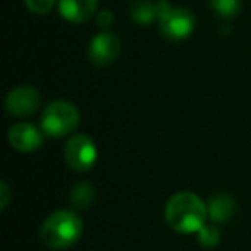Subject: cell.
Returning <instances> with one entry per match:
<instances>
[{
    "mask_svg": "<svg viewBox=\"0 0 251 251\" xmlns=\"http://www.w3.org/2000/svg\"><path fill=\"white\" fill-rule=\"evenodd\" d=\"M206 215H208V206L198 195L191 191L172 195L164 210L167 226L179 234L198 232L205 226Z\"/></svg>",
    "mask_w": 251,
    "mask_h": 251,
    "instance_id": "obj_1",
    "label": "cell"
},
{
    "mask_svg": "<svg viewBox=\"0 0 251 251\" xmlns=\"http://www.w3.org/2000/svg\"><path fill=\"white\" fill-rule=\"evenodd\" d=\"M83 220L76 212L55 210L43 220L40 227V239L52 250H67L74 246L83 236Z\"/></svg>",
    "mask_w": 251,
    "mask_h": 251,
    "instance_id": "obj_2",
    "label": "cell"
},
{
    "mask_svg": "<svg viewBox=\"0 0 251 251\" xmlns=\"http://www.w3.org/2000/svg\"><path fill=\"white\" fill-rule=\"evenodd\" d=\"M157 23L165 38L182 42L195 31L196 18L189 9L172 5L169 0H157Z\"/></svg>",
    "mask_w": 251,
    "mask_h": 251,
    "instance_id": "obj_3",
    "label": "cell"
},
{
    "mask_svg": "<svg viewBox=\"0 0 251 251\" xmlns=\"http://www.w3.org/2000/svg\"><path fill=\"white\" fill-rule=\"evenodd\" d=\"M79 124V110L67 100H55L42 114V131L52 138L71 134Z\"/></svg>",
    "mask_w": 251,
    "mask_h": 251,
    "instance_id": "obj_4",
    "label": "cell"
},
{
    "mask_svg": "<svg viewBox=\"0 0 251 251\" xmlns=\"http://www.w3.org/2000/svg\"><path fill=\"white\" fill-rule=\"evenodd\" d=\"M98 157L97 145L88 134H74L64 147L66 165L74 172H88Z\"/></svg>",
    "mask_w": 251,
    "mask_h": 251,
    "instance_id": "obj_5",
    "label": "cell"
},
{
    "mask_svg": "<svg viewBox=\"0 0 251 251\" xmlns=\"http://www.w3.org/2000/svg\"><path fill=\"white\" fill-rule=\"evenodd\" d=\"M42 105V95L35 86L21 84L12 88L5 97V110L14 117L33 115Z\"/></svg>",
    "mask_w": 251,
    "mask_h": 251,
    "instance_id": "obj_6",
    "label": "cell"
},
{
    "mask_svg": "<svg viewBox=\"0 0 251 251\" xmlns=\"http://www.w3.org/2000/svg\"><path fill=\"white\" fill-rule=\"evenodd\" d=\"M119 53H121V40L115 33L108 29H103L101 33L95 35L88 47V59L98 67L114 64Z\"/></svg>",
    "mask_w": 251,
    "mask_h": 251,
    "instance_id": "obj_7",
    "label": "cell"
},
{
    "mask_svg": "<svg viewBox=\"0 0 251 251\" xmlns=\"http://www.w3.org/2000/svg\"><path fill=\"white\" fill-rule=\"evenodd\" d=\"M7 140L11 147L18 151L29 153V151L38 150L43 145V131H40L36 126L29 124V122H19L9 129Z\"/></svg>",
    "mask_w": 251,
    "mask_h": 251,
    "instance_id": "obj_8",
    "label": "cell"
},
{
    "mask_svg": "<svg viewBox=\"0 0 251 251\" xmlns=\"http://www.w3.org/2000/svg\"><path fill=\"white\" fill-rule=\"evenodd\" d=\"M100 0H59L57 9L62 19L73 25H81L97 16Z\"/></svg>",
    "mask_w": 251,
    "mask_h": 251,
    "instance_id": "obj_9",
    "label": "cell"
},
{
    "mask_svg": "<svg viewBox=\"0 0 251 251\" xmlns=\"http://www.w3.org/2000/svg\"><path fill=\"white\" fill-rule=\"evenodd\" d=\"M208 217L213 222H227L236 212V200L229 195H217L208 201Z\"/></svg>",
    "mask_w": 251,
    "mask_h": 251,
    "instance_id": "obj_10",
    "label": "cell"
},
{
    "mask_svg": "<svg viewBox=\"0 0 251 251\" xmlns=\"http://www.w3.org/2000/svg\"><path fill=\"white\" fill-rule=\"evenodd\" d=\"M131 18L141 26H148L157 21V2L151 0H133L129 5Z\"/></svg>",
    "mask_w": 251,
    "mask_h": 251,
    "instance_id": "obj_11",
    "label": "cell"
},
{
    "mask_svg": "<svg viewBox=\"0 0 251 251\" xmlns=\"http://www.w3.org/2000/svg\"><path fill=\"white\" fill-rule=\"evenodd\" d=\"M95 200V188L90 182H79L71 191V203L76 210H84L93 203Z\"/></svg>",
    "mask_w": 251,
    "mask_h": 251,
    "instance_id": "obj_12",
    "label": "cell"
},
{
    "mask_svg": "<svg viewBox=\"0 0 251 251\" xmlns=\"http://www.w3.org/2000/svg\"><path fill=\"white\" fill-rule=\"evenodd\" d=\"M208 4L217 16L224 19H230L239 14L243 2L241 0H208Z\"/></svg>",
    "mask_w": 251,
    "mask_h": 251,
    "instance_id": "obj_13",
    "label": "cell"
},
{
    "mask_svg": "<svg viewBox=\"0 0 251 251\" xmlns=\"http://www.w3.org/2000/svg\"><path fill=\"white\" fill-rule=\"evenodd\" d=\"M198 243L205 248H213L220 243V229L217 226H203L198 230Z\"/></svg>",
    "mask_w": 251,
    "mask_h": 251,
    "instance_id": "obj_14",
    "label": "cell"
},
{
    "mask_svg": "<svg viewBox=\"0 0 251 251\" xmlns=\"http://www.w3.org/2000/svg\"><path fill=\"white\" fill-rule=\"evenodd\" d=\"M23 2H25L28 11H31L33 14H38V16L49 14L59 4V0H23Z\"/></svg>",
    "mask_w": 251,
    "mask_h": 251,
    "instance_id": "obj_15",
    "label": "cell"
},
{
    "mask_svg": "<svg viewBox=\"0 0 251 251\" xmlns=\"http://www.w3.org/2000/svg\"><path fill=\"white\" fill-rule=\"evenodd\" d=\"M114 23H115V16H114V12H112V11L103 9V11L97 12V25L100 26L101 29H110Z\"/></svg>",
    "mask_w": 251,
    "mask_h": 251,
    "instance_id": "obj_16",
    "label": "cell"
},
{
    "mask_svg": "<svg viewBox=\"0 0 251 251\" xmlns=\"http://www.w3.org/2000/svg\"><path fill=\"white\" fill-rule=\"evenodd\" d=\"M0 208L5 210L9 205V200H11V188H9V184L5 181L0 182Z\"/></svg>",
    "mask_w": 251,
    "mask_h": 251,
    "instance_id": "obj_17",
    "label": "cell"
}]
</instances>
